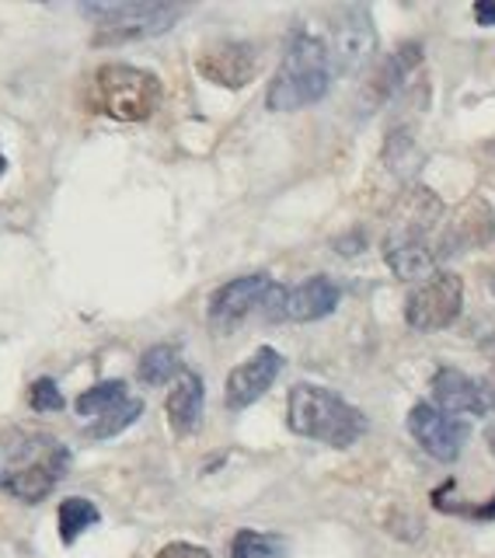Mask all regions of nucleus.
Segmentation results:
<instances>
[{"label":"nucleus","instance_id":"obj_3","mask_svg":"<svg viewBox=\"0 0 495 558\" xmlns=\"http://www.w3.org/2000/svg\"><path fill=\"white\" fill-rule=\"evenodd\" d=\"M165 101L157 74L133 63H101L87 81V109L116 122H147Z\"/></svg>","mask_w":495,"mask_h":558},{"label":"nucleus","instance_id":"obj_13","mask_svg":"<svg viewBox=\"0 0 495 558\" xmlns=\"http://www.w3.org/2000/svg\"><path fill=\"white\" fill-rule=\"evenodd\" d=\"M342 290L335 279L328 276H311L300 287L287 290V311H282V322H322L339 307Z\"/></svg>","mask_w":495,"mask_h":558},{"label":"nucleus","instance_id":"obj_23","mask_svg":"<svg viewBox=\"0 0 495 558\" xmlns=\"http://www.w3.org/2000/svg\"><path fill=\"white\" fill-rule=\"evenodd\" d=\"M140 415H144V401H140V398H126L109 415L95 418V423L87 426V436H92V440H112V436H119L122 429H130Z\"/></svg>","mask_w":495,"mask_h":558},{"label":"nucleus","instance_id":"obj_8","mask_svg":"<svg viewBox=\"0 0 495 558\" xmlns=\"http://www.w3.org/2000/svg\"><path fill=\"white\" fill-rule=\"evenodd\" d=\"M67 471H70V450L63 444H49L39 458L8 468L0 475V488L17 502H43L57 488V482H63Z\"/></svg>","mask_w":495,"mask_h":558},{"label":"nucleus","instance_id":"obj_18","mask_svg":"<svg viewBox=\"0 0 495 558\" xmlns=\"http://www.w3.org/2000/svg\"><path fill=\"white\" fill-rule=\"evenodd\" d=\"M444 217V203L433 196L430 189H412L405 192L398 209H395V223L387 234H409V238H430L436 220Z\"/></svg>","mask_w":495,"mask_h":558},{"label":"nucleus","instance_id":"obj_1","mask_svg":"<svg viewBox=\"0 0 495 558\" xmlns=\"http://www.w3.org/2000/svg\"><path fill=\"white\" fill-rule=\"evenodd\" d=\"M331 87V60H328V46L317 39V35L297 28L282 52L279 70L269 81V92H265V105L273 112H297L307 109V105L322 101Z\"/></svg>","mask_w":495,"mask_h":558},{"label":"nucleus","instance_id":"obj_19","mask_svg":"<svg viewBox=\"0 0 495 558\" xmlns=\"http://www.w3.org/2000/svg\"><path fill=\"white\" fill-rule=\"evenodd\" d=\"M182 374V356H179V345H150L144 356H140V366H136V377L150 384V388H161L171 377Z\"/></svg>","mask_w":495,"mask_h":558},{"label":"nucleus","instance_id":"obj_26","mask_svg":"<svg viewBox=\"0 0 495 558\" xmlns=\"http://www.w3.org/2000/svg\"><path fill=\"white\" fill-rule=\"evenodd\" d=\"M471 11H474V22L482 28H495V0H479Z\"/></svg>","mask_w":495,"mask_h":558},{"label":"nucleus","instance_id":"obj_16","mask_svg":"<svg viewBox=\"0 0 495 558\" xmlns=\"http://www.w3.org/2000/svg\"><path fill=\"white\" fill-rule=\"evenodd\" d=\"M384 262L398 279H430L436 269V252L426 238L387 234L384 238Z\"/></svg>","mask_w":495,"mask_h":558},{"label":"nucleus","instance_id":"obj_29","mask_svg":"<svg viewBox=\"0 0 495 558\" xmlns=\"http://www.w3.org/2000/svg\"><path fill=\"white\" fill-rule=\"evenodd\" d=\"M488 150H492V154H495V144H488Z\"/></svg>","mask_w":495,"mask_h":558},{"label":"nucleus","instance_id":"obj_15","mask_svg":"<svg viewBox=\"0 0 495 558\" xmlns=\"http://www.w3.org/2000/svg\"><path fill=\"white\" fill-rule=\"evenodd\" d=\"M495 238V209L485 199H468L457 214L450 234L444 238V255L447 252H471V248H482Z\"/></svg>","mask_w":495,"mask_h":558},{"label":"nucleus","instance_id":"obj_21","mask_svg":"<svg viewBox=\"0 0 495 558\" xmlns=\"http://www.w3.org/2000/svg\"><path fill=\"white\" fill-rule=\"evenodd\" d=\"M126 398L130 395H126V384L122 380H101L74 401V409L81 418H101V415H109L116 405H122Z\"/></svg>","mask_w":495,"mask_h":558},{"label":"nucleus","instance_id":"obj_12","mask_svg":"<svg viewBox=\"0 0 495 558\" xmlns=\"http://www.w3.org/2000/svg\"><path fill=\"white\" fill-rule=\"evenodd\" d=\"M279 371H282V356L276 353L273 345L255 349L252 356H247L244 363H238L234 371L227 374V388H224L227 409L241 412L247 405H255V401L276 384Z\"/></svg>","mask_w":495,"mask_h":558},{"label":"nucleus","instance_id":"obj_14","mask_svg":"<svg viewBox=\"0 0 495 558\" xmlns=\"http://www.w3.org/2000/svg\"><path fill=\"white\" fill-rule=\"evenodd\" d=\"M203 405H206V388H203V377L196 371H182L174 377V388L168 391L165 401V412H168V423L179 436H192L203 423Z\"/></svg>","mask_w":495,"mask_h":558},{"label":"nucleus","instance_id":"obj_17","mask_svg":"<svg viewBox=\"0 0 495 558\" xmlns=\"http://www.w3.org/2000/svg\"><path fill=\"white\" fill-rule=\"evenodd\" d=\"M422 63V46L419 43H405V46H398L391 57H387L381 66H377V74H374V81L366 84V112L370 109H377V105H384L387 98H391L398 87L409 81V74L412 70Z\"/></svg>","mask_w":495,"mask_h":558},{"label":"nucleus","instance_id":"obj_4","mask_svg":"<svg viewBox=\"0 0 495 558\" xmlns=\"http://www.w3.org/2000/svg\"><path fill=\"white\" fill-rule=\"evenodd\" d=\"M81 14L98 25V46H119L168 32L185 8L161 4V0H112V4H81Z\"/></svg>","mask_w":495,"mask_h":558},{"label":"nucleus","instance_id":"obj_9","mask_svg":"<svg viewBox=\"0 0 495 558\" xmlns=\"http://www.w3.org/2000/svg\"><path fill=\"white\" fill-rule=\"evenodd\" d=\"M273 279L252 272V276H238L231 283H224L214 296H209V307H206V322L220 336H231V331L247 318L252 311H262L265 293H269Z\"/></svg>","mask_w":495,"mask_h":558},{"label":"nucleus","instance_id":"obj_10","mask_svg":"<svg viewBox=\"0 0 495 558\" xmlns=\"http://www.w3.org/2000/svg\"><path fill=\"white\" fill-rule=\"evenodd\" d=\"M196 70L200 77L217 84V87H231V92H238V87H247L255 81L258 74V52L252 43H209L196 52Z\"/></svg>","mask_w":495,"mask_h":558},{"label":"nucleus","instance_id":"obj_24","mask_svg":"<svg viewBox=\"0 0 495 558\" xmlns=\"http://www.w3.org/2000/svg\"><path fill=\"white\" fill-rule=\"evenodd\" d=\"M28 405H32V412H60L67 401H63V391L57 388V380L39 377L28 384Z\"/></svg>","mask_w":495,"mask_h":558},{"label":"nucleus","instance_id":"obj_7","mask_svg":"<svg viewBox=\"0 0 495 558\" xmlns=\"http://www.w3.org/2000/svg\"><path fill=\"white\" fill-rule=\"evenodd\" d=\"M409 433L433 461H444V464H454L461 458V450L471 436L468 423H461V418L444 409H436L433 401H419L409 412Z\"/></svg>","mask_w":495,"mask_h":558},{"label":"nucleus","instance_id":"obj_25","mask_svg":"<svg viewBox=\"0 0 495 558\" xmlns=\"http://www.w3.org/2000/svg\"><path fill=\"white\" fill-rule=\"evenodd\" d=\"M157 558H214V555H209L203 545H192V541H171V545L157 551Z\"/></svg>","mask_w":495,"mask_h":558},{"label":"nucleus","instance_id":"obj_28","mask_svg":"<svg viewBox=\"0 0 495 558\" xmlns=\"http://www.w3.org/2000/svg\"><path fill=\"white\" fill-rule=\"evenodd\" d=\"M4 168H8V161H4V154H0V174H4Z\"/></svg>","mask_w":495,"mask_h":558},{"label":"nucleus","instance_id":"obj_27","mask_svg":"<svg viewBox=\"0 0 495 558\" xmlns=\"http://www.w3.org/2000/svg\"><path fill=\"white\" fill-rule=\"evenodd\" d=\"M485 444H488V450L495 453V429H488V433H485Z\"/></svg>","mask_w":495,"mask_h":558},{"label":"nucleus","instance_id":"obj_22","mask_svg":"<svg viewBox=\"0 0 495 558\" xmlns=\"http://www.w3.org/2000/svg\"><path fill=\"white\" fill-rule=\"evenodd\" d=\"M231 558H287V541L262 531H238L231 541Z\"/></svg>","mask_w":495,"mask_h":558},{"label":"nucleus","instance_id":"obj_11","mask_svg":"<svg viewBox=\"0 0 495 558\" xmlns=\"http://www.w3.org/2000/svg\"><path fill=\"white\" fill-rule=\"evenodd\" d=\"M433 401L450 415H495V388L457 366H439L433 374Z\"/></svg>","mask_w":495,"mask_h":558},{"label":"nucleus","instance_id":"obj_20","mask_svg":"<svg viewBox=\"0 0 495 558\" xmlns=\"http://www.w3.org/2000/svg\"><path fill=\"white\" fill-rule=\"evenodd\" d=\"M57 520H60V541H63V545H74V541H77L87 527H95V523L101 520V513H98V506H95L92 499L70 496V499L60 502Z\"/></svg>","mask_w":495,"mask_h":558},{"label":"nucleus","instance_id":"obj_6","mask_svg":"<svg viewBox=\"0 0 495 558\" xmlns=\"http://www.w3.org/2000/svg\"><path fill=\"white\" fill-rule=\"evenodd\" d=\"M374 52H377V32L370 11L360 4L342 8L339 17L331 22V43H328L331 74H360L374 60Z\"/></svg>","mask_w":495,"mask_h":558},{"label":"nucleus","instance_id":"obj_2","mask_svg":"<svg viewBox=\"0 0 495 558\" xmlns=\"http://www.w3.org/2000/svg\"><path fill=\"white\" fill-rule=\"evenodd\" d=\"M287 423L297 436L339 450L352 447L366 433V415L322 384H293L287 398Z\"/></svg>","mask_w":495,"mask_h":558},{"label":"nucleus","instance_id":"obj_5","mask_svg":"<svg viewBox=\"0 0 495 558\" xmlns=\"http://www.w3.org/2000/svg\"><path fill=\"white\" fill-rule=\"evenodd\" d=\"M464 307V279L457 272H433L409 293L405 322L412 331H439L461 318Z\"/></svg>","mask_w":495,"mask_h":558}]
</instances>
